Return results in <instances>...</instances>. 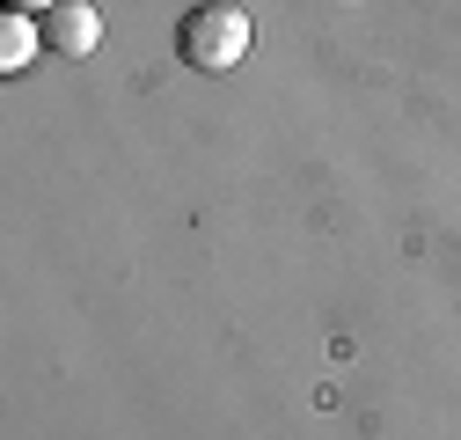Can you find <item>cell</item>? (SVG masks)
Listing matches in <instances>:
<instances>
[{"label":"cell","instance_id":"2","mask_svg":"<svg viewBox=\"0 0 461 440\" xmlns=\"http://www.w3.org/2000/svg\"><path fill=\"white\" fill-rule=\"evenodd\" d=\"M44 30V51H59V60H88V51L103 44V8H88V0H59L51 15H37Z\"/></svg>","mask_w":461,"mask_h":440},{"label":"cell","instance_id":"4","mask_svg":"<svg viewBox=\"0 0 461 440\" xmlns=\"http://www.w3.org/2000/svg\"><path fill=\"white\" fill-rule=\"evenodd\" d=\"M8 8H15V15H51L59 0H8Z\"/></svg>","mask_w":461,"mask_h":440},{"label":"cell","instance_id":"1","mask_svg":"<svg viewBox=\"0 0 461 440\" xmlns=\"http://www.w3.org/2000/svg\"><path fill=\"white\" fill-rule=\"evenodd\" d=\"M249 15L242 8H227V0H205V8H191L176 23V60L191 74H227V67H242L249 60Z\"/></svg>","mask_w":461,"mask_h":440},{"label":"cell","instance_id":"3","mask_svg":"<svg viewBox=\"0 0 461 440\" xmlns=\"http://www.w3.org/2000/svg\"><path fill=\"white\" fill-rule=\"evenodd\" d=\"M37 44H44V30H37L30 15H15V8H8V23H0V67H8V74H15V67H30V51H37Z\"/></svg>","mask_w":461,"mask_h":440}]
</instances>
